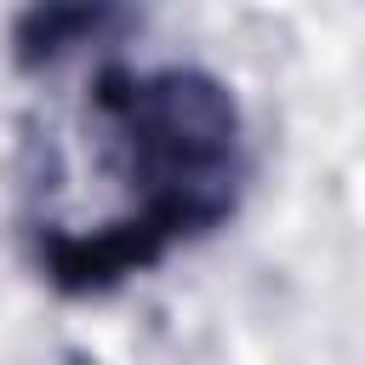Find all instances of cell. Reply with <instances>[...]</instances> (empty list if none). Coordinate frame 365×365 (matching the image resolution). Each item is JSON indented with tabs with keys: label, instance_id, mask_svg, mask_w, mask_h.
Listing matches in <instances>:
<instances>
[{
	"label": "cell",
	"instance_id": "obj_1",
	"mask_svg": "<svg viewBox=\"0 0 365 365\" xmlns=\"http://www.w3.org/2000/svg\"><path fill=\"white\" fill-rule=\"evenodd\" d=\"M245 182V114L217 74L108 57L29 143L23 240L51 291L97 297L222 228Z\"/></svg>",
	"mask_w": 365,
	"mask_h": 365
},
{
	"label": "cell",
	"instance_id": "obj_2",
	"mask_svg": "<svg viewBox=\"0 0 365 365\" xmlns=\"http://www.w3.org/2000/svg\"><path fill=\"white\" fill-rule=\"evenodd\" d=\"M131 29L125 0H23L11 23V57L23 74H46L86 46H108Z\"/></svg>",
	"mask_w": 365,
	"mask_h": 365
}]
</instances>
